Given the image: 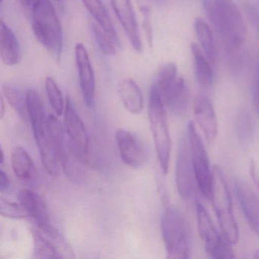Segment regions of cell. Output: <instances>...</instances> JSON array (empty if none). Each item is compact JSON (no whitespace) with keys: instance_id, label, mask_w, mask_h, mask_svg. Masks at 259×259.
<instances>
[{"instance_id":"cell-25","label":"cell","mask_w":259,"mask_h":259,"mask_svg":"<svg viewBox=\"0 0 259 259\" xmlns=\"http://www.w3.org/2000/svg\"><path fill=\"white\" fill-rule=\"evenodd\" d=\"M34 258H63L57 247L37 228L32 230Z\"/></svg>"},{"instance_id":"cell-32","label":"cell","mask_w":259,"mask_h":259,"mask_svg":"<svg viewBox=\"0 0 259 259\" xmlns=\"http://www.w3.org/2000/svg\"><path fill=\"white\" fill-rule=\"evenodd\" d=\"M253 101L256 113L259 116V63L256 71L254 78V87H253Z\"/></svg>"},{"instance_id":"cell-38","label":"cell","mask_w":259,"mask_h":259,"mask_svg":"<svg viewBox=\"0 0 259 259\" xmlns=\"http://www.w3.org/2000/svg\"><path fill=\"white\" fill-rule=\"evenodd\" d=\"M253 257H254V258L259 259V249H257L254 251Z\"/></svg>"},{"instance_id":"cell-24","label":"cell","mask_w":259,"mask_h":259,"mask_svg":"<svg viewBox=\"0 0 259 259\" xmlns=\"http://www.w3.org/2000/svg\"><path fill=\"white\" fill-rule=\"evenodd\" d=\"M3 92L10 105L25 122L29 121L26 92L13 84H6L3 86Z\"/></svg>"},{"instance_id":"cell-22","label":"cell","mask_w":259,"mask_h":259,"mask_svg":"<svg viewBox=\"0 0 259 259\" xmlns=\"http://www.w3.org/2000/svg\"><path fill=\"white\" fill-rule=\"evenodd\" d=\"M191 51L193 55L194 69L197 81L203 87H209L213 81V72L210 65V62L196 44L191 45Z\"/></svg>"},{"instance_id":"cell-39","label":"cell","mask_w":259,"mask_h":259,"mask_svg":"<svg viewBox=\"0 0 259 259\" xmlns=\"http://www.w3.org/2000/svg\"><path fill=\"white\" fill-rule=\"evenodd\" d=\"M0 163H1V164H4V153L3 149H1V160H0Z\"/></svg>"},{"instance_id":"cell-20","label":"cell","mask_w":259,"mask_h":259,"mask_svg":"<svg viewBox=\"0 0 259 259\" xmlns=\"http://www.w3.org/2000/svg\"><path fill=\"white\" fill-rule=\"evenodd\" d=\"M12 167L15 175L23 182H31L36 177L34 161L25 148L15 147L12 151Z\"/></svg>"},{"instance_id":"cell-4","label":"cell","mask_w":259,"mask_h":259,"mask_svg":"<svg viewBox=\"0 0 259 259\" xmlns=\"http://www.w3.org/2000/svg\"><path fill=\"white\" fill-rule=\"evenodd\" d=\"M160 229L169 258L190 257L192 249L190 227L181 210L177 207H167L162 216Z\"/></svg>"},{"instance_id":"cell-2","label":"cell","mask_w":259,"mask_h":259,"mask_svg":"<svg viewBox=\"0 0 259 259\" xmlns=\"http://www.w3.org/2000/svg\"><path fill=\"white\" fill-rule=\"evenodd\" d=\"M26 97L28 117L38 148L42 164L50 175L57 177L60 174V163L43 101L34 89H28L26 92Z\"/></svg>"},{"instance_id":"cell-36","label":"cell","mask_w":259,"mask_h":259,"mask_svg":"<svg viewBox=\"0 0 259 259\" xmlns=\"http://www.w3.org/2000/svg\"><path fill=\"white\" fill-rule=\"evenodd\" d=\"M37 0H19L21 5L24 7V8H32L33 6L35 4Z\"/></svg>"},{"instance_id":"cell-37","label":"cell","mask_w":259,"mask_h":259,"mask_svg":"<svg viewBox=\"0 0 259 259\" xmlns=\"http://www.w3.org/2000/svg\"><path fill=\"white\" fill-rule=\"evenodd\" d=\"M5 115V104H4V97L1 96L0 99V118L3 119Z\"/></svg>"},{"instance_id":"cell-16","label":"cell","mask_w":259,"mask_h":259,"mask_svg":"<svg viewBox=\"0 0 259 259\" xmlns=\"http://www.w3.org/2000/svg\"><path fill=\"white\" fill-rule=\"evenodd\" d=\"M160 91L165 104L172 113L179 116H184L187 113L189 90L184 78L178 77L174 82Z\"/></svg>"},{"instance_id":"cell-31","label":"cell","mask_w":259,"mask_h":259,"mask_svg":"<svg viewBox=\"0 0 259 259\" xmlns=\"http://www.w3.org/2000/svg\"><path fill=\"white\" fill-rule=\"evenodd\" d=\"M141 13H142V17H143L142 24H143L144 31H145L148 45L150 47H152L153 31L151 22V9L148 6H142V7H141Z\"/></svg>"},{"instance_id":"cell-14","label":"cell","mask_w":259,"mask_h":259,"mask_svg":"<svg viewBox=\"0 0 259 259\" xmlns=\"http://www.w3.org/2000/svg\"><path fill=\"white\" fill-rule=\"evenodd\" d=\"M110 3L132 48L137 52H141L142 51V43L131 0H110Z\"/></svg>"},{"instance_id":"cell-8","label":"cell","mask_w":259,"mask_h":259,"mask_svg":"<svg viewBox=\"0 0 259 259\" xmlns=\"http://www.w3.org/2000/svg\"><path fill=\"white\" fill-rule=\"evenodd\" d=\"M196 213L198 231L207 254L213 258H233L235 254L231 242L218 231L208 212L201 203L197 202Z\"/></svg>"},{"instance_id":"cell-19","label":"cell","mask_w":259,"mask_h":259,"mask_svg":"<svg viewBox=\"0 0 259 259\" xmlns=\"http://www.w3.org/2000/svg\"><path fill=\"white\" fill-rule=\"evenodd\" d=\"M118 95L124 107L130 113L141 114L144 109V98L140 88L133 78H126L120 81L117 88Z\"/></svg>"},{"instance_id":"cell-11","label":"cell","mask_w":259,"mask_h":259,"mask_svg":"<svg viewBox=\"0 0 259 259\" xmlns=\"http://www.w3.org/2000/svg\"><path fill=\"white\" fill-rule=\"evenodd\" d=\"M75 57L83 100L85 105L92 108L95 104L96 82L89 52L82 44L78 43L75 45Z\"/></svg>"},{"instance_id":"cell-12","label":"cell","mask_w":259,"mask_h":259,"mask_svg":"<svg viewBox=\"0 0 259 259\" xmlns=\"http://www.w3.org/2000/svg\"><path fill=\"white\" fill-rule=\"evenodd\" d=\"M116 140L121 159L126 166L137 169L146 163V149L137 136L123 128H119L116 131Z\"/></svg>"},{"instance_id":"cell-28","label":"cell","mask_w":259,"mask_h":259,"mask_svg":"<svg viewBox=\"0 0 259 259\" xmlns=\"http://www.w3.org/2000/svg\"><path fill=\"white\" fill-rule=\"evenodd\" d=\"M45 89L53 110L58 116H61L64 113L66 100L63 98L58 84L52 77H48L45 80Z\"/></svg>"},{"instance_id":"cell-13","label":"cell","mask_w":259,"mask_h":259,"mask_svg":"<svg viewBox=\"0 0 259 259\" xmlns=\"http://www.w3.org/2000/svg\"><path fill=\"white\" fill-rule=\"evenodd\" d=\"M235 193L250 228L259 237V198L243 180L235 179Z\"/></svg>"},{"instance_id":"cell-30","label":"cell","mask_w":259,"mask_h":259,"mask_svg":"<svg viewBox=\"0 0 259 259\" xmlns=\"http://www.w3.org/2000/svg\"><path fill=\"white\" fill-rule=\"evenodd\" d=\"M177 78H178L177 66L174 63H167L162 68L161 70L159 72L156 84L160 90H162L171 83L174 82Z\"/></svg>"},{"instance_id":"cell-29","label":"cell","mask_w":259,"mask_h":259,"mask_svg":"<svg viewBox=\"0 0 259 259\" xmlns=\"http://www.w3.org/2000/svg\"><path fill=\"white\" fill-rule=\"evenodd\" d=\"M0 213L2 216L11 219L22 220L29 218L20 203L17 204L4 198H1L0 201Z\"/></svg>"},{"instance_id":"cell-26","label":"cell","mask_w":259,"mask_h":259,"mask_svg":"<svg viewBox=\"0 0 259 259\" xmlns=\"http://www.w3.org/2000/svg\"><path fill=\"white\" fill-rule=\"evenodd\" d=\"M235 128L239 143L244 147L251 145L254 137V122L252 117L247 110H242L238 113Z\"/></svg>"},{"instance_id":"cell-15","label":"cell","mask_w":259,"mask_h":259,"mask_svg":"<svg viewBox=\"0 0 259 259\" xmlns=\"http://www.w3.org/2000/svg\"><path fill=\"white\" fill-rule=\"evenodd\" d=\"M194 114L207 142L213 144L218 136V119L213 104L207 95H199L195 98Z\"/></svg>"},{"instance_id":"cell-7","label":"cell","mask_w":259,"mask_h":259,"mask_svg":"<svg viewBox=\"0 0 259 259\" xmlns=\"http://www.w3.org/2000/svg\"><path fill=\"white\" fill-rule=\"evenodd\" d=\"M188 139L190 147L192 164L200 192L206 199L211 198L213 169H210V160L201 136L197 132L192 121L188 124Z\"/></svg>"},{"instance_id":"cell-1","label":"cell","mask_w":259,"mask_h":259,"mask_svg":"<svg viewBox=\"0 0 259 259\" xmlns=\"http://www.w3.org/2000/svg\"><path fill=\"white\" fill-rule=\"evenodd\" d=\"M203 7L227 51L241 48L245 42L246 28L233 0H203Z\"/></svg>"},{"instance_id":"cell-5","label":"cell","mask_w":259,"mask_h":259,"mask_svg":"<svg viewBox=\"0 0 259 259\" xmlns=\"http://www.w3.org/2000/svg\"><path fill=\"white\" fill-rule=\"evenodd\" d=\"M148 117L160 167L163 174H166L170 159V136L165 114L164 101L156 84L150 89Z\"/></svg>"},{"instance_id":"cell-34","label":"cell","mask_w":259,"mask_h":259,"mask_svg":"<svg viewBox=\"0 0 259 259\" xmlns=\"http://www.w3.org/2000/svg\"><path fill=\"white\" fill-rule=\"evenodd\" d=\"M10 182L7 174L4 172V169L0 170V191L4 192L10 187Z\"/></svg>"},{"instance_id":"cell-35","label":"cell","mask_w":259,"mask_h":259,"mask_svg":"<svg viewBox=\"0 0 259 259\" xmlns=\"http://www.w3.org/2000/svg\"><path fill=\"white\" fill-rule=\"evenodd\" d=\"M249 172L250 175H251V178H252L256 187H257V189L259 190V172H257L255 164H254L253 162H251V163H250Z\"/></svg>"},{"instance_id":"cell-21","label":"cell","mask_w":259,"mask_h":259,"mask_svg":"<svg viewBox=\"0 0 259 259\" xmlns=\"http://www.w3.org/2000/svg\"><path fill=\"white\" fill-rule=\"evenodd\" d=\"M86 10L95 19V22L99 25L110 37H113L119 44L117 33L113 26V22L109 16L108 12L103 4L102 0H81Z\"/></svg>"},{"instance_id":"cell-27","label":"cell","mask_w":259,"mask_h":259,"mask_svg":"<svg viewBox=\"0 0 259 259\" xmlns=\"http://www.w3.org/2000/svg\"><path fill=\"white\" fill-rule=\"evenodd\" d=\"M91 28H92L94 38L103 54L107 56L115 55L116 54L117 47H119V44L117 43L113 37H110L96 22L92 23Z\"/></svg>"},{"instance_id":"cell-23","label":"cell","mask_w":259,"mask_h":259,"mask_svg":"<svg viewBox=\"0 0 259 259\" xmlns=\"http://www.w3.org/2000/svg\"><path fill=\"white\" fill-rule=\"evenodd\" d=\"M195 29L204 54L210 63L214 65L218 60V51L213 34L208 24L203 19H197L195 22Z\"/></svg>"},{"instance_id":"cell-6","label":"cell","mask_w":259,"mask_h":259,"mask_svg":"<svg viewBox=\"0 0 259 259\" xmlns=\"http://www.w3.org/2000/svg\"><path fill=\"white\" fill-rule=\"evenodd\" d=\"M213 209L218 217L220 227L226 239L232 244L239 240V228L234 218L231 194L225 177L219 166L213 168L211 198Z\"/></svg>"},{"instance_id":"cell-10","label":"cell","mask_w":259,"mask_h":259,"mask_svg":"<svg viewBox=\"0 0 259 259\" xmlns=\"http://www.w3.org/2000/svg\"><path fill=\"white\" fill-rule=\"evenodd\" d=\"M176 183L179 194L183 199H190L195 195L197 181L192 164L189 139L182 138L176 162Z\"/></svg>"},{"instance_id":"cell-3","label":"cell","mask_w":259,"mask_h":259,"mask_svg":"<svg viewBox=\"0 0 259 259\" xmlns=\"http://www.w3.org/2000/svg\"><path fill=\"white\" fill-rule=\"evenodd\" d=\"M33 32L40 45L60 60L63 47L61 23L49 0H37L31 8Z\"/></svg>"},{"instance_id":"cell-41","label":"cell","mask_w":259,"mask_h":259,"mask_svg":"<svg viewBox=\"0 0 259 259\" xmlns=\"http://www.w3.org/2000/svg\"><path fill=\"white\" fill-rule=\"evenodd\" d=\"M157 1H163V0H157Z\"/></svg>"},{"instance_id":"cell-40","label":"cell","mask_w":259,"mask_h":259,"mask_svg":"<svg viewBox=\"0 0 259 259\" xmlns=\"http://www.w3.org/2000/svg\"><path fill=\"white\" fill-rule=\"evenodd\" d=\"M54 1H57V2H59V1H61V0H54Z\"/></svg>"},{"instance_id":"cell-9","label":"cell","mask_w":259,"mask_h":259,"mask_svg":"<svg viewBox=\"0 0 259 259\" xmlns=\"http://www.w3.org/2000/svg\"><path fill=\"white\" fill-rule=\"evenodd\" d=\"M65 132L69 139L71 150L84 163L90 164V140L84 123L78 116L69 97H66L64 113Z\"/></svg>"},{"instance_id":"cell-18","label":"cell","mask_w":259,"mask_h":259,"mask_svg":"<svg viewBox=\"0 0 259 259\" xmlns=\"http://www.w3.org/2000/svg\"><path fill=\"white\" fill-rule=\"evenodd\" d=\"M0 55L7 66H16L20 61V44L13 30L4 20H1L0 24Z\"/></svg>"},{"instance_id":"cell-17","label":"cell","mask_w":259,"mask_h":259,"mask_svg":"<svg viewBox=\"0 0 259 259\" xmlns=\"http://www.w3.org/2000/svg\"><path fill=\"white\" fill-rule=\"evenodd\" d=\"M18 199L28 216L32 218L37 227L50 224L48 207L45 200L37 192L31 189H22L18 195Z\"/></svg>"},{"instance_id":"cell-33","label":"cell","mask_w":259,"mask_h":259,"mask_svg":"<svg viewBox=\"0 0 259 259\" xmlns=\"http://www.w3.org/2000/svg\"><path fill=\"white\" fill-rule=\"evenodd\" d=\"M247 10H248V14L251 16V19L259 32V4H248L247 6Z\"/></svg>"}]
</instances>
